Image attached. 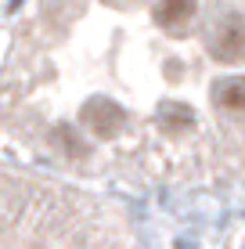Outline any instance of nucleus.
Instances as JSON below:
<instances>
[{"label": "nucleus", "mask_w": 245, "mask_h": 249, "mask_svg": "<svg viewBox=\"0 0 245 249\" xmlns=\"http://www.w3.org/2000/svg\"><path fill=\"white\" fill-rule=\"evenodd\" d=\"M213 51H216V58H220L224 65H238L245 58V22L231 15V18L220 25V36H216Z\"/></svg>", "instance_id": "nucleus-1"}, {"label": "nucleus", "mask_w": 245, "mask_h": 249, "mask_svg": "<svg viewBox=\"0 0 245 249\" xmlns=\"http://www.w3.org/2000/svg\"><path fill=\"white\" fill-rule=\"evenodd\" d=\"M216 105H220L224 112H231V116L245 112V76H227V80H220V87H216Z\"/></svg>", "instance_id": "nucleus-3"}, {"label": "nucleus", "mask_w": 245, "mask_h": 249, "mask_svg": "<svg viewBox=\"0 0 245 249\" xmlns=\"http://www.w3.org/2000/svg\"><path fill=\"white\" fill-rule=\"evenodd\" d=\"M195 15V0H159L155 4V22L163 29H180Z\"/></svg>", "instance_id": "nucleus-2"}]
</instances>
